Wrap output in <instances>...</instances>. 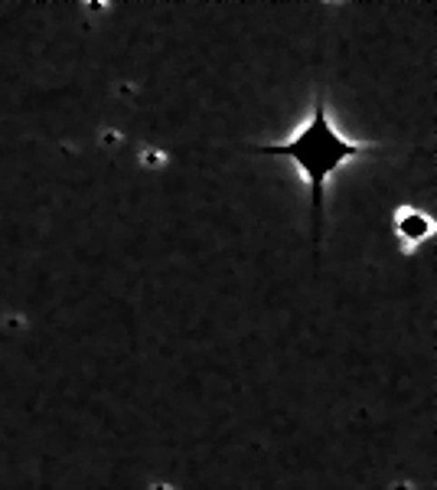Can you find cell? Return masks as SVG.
I'll use <instances>...</instances> for the list:
<instances>
[{
    "label": "cell",
    "instance_id": "7a4b0ae2",
    "mask_svg": "<svg viewBox=\"0 0 437 490\" xmlns=\"http://www.w3.org/2000/svg\"><path fill=\"white\" fill-rule=\"evenodd\" d=\"M434 232V220H431L428 212L422 210H412V206H402L395 216V236L405 242V249L412 245H422L424 239H431Z\"/></svg>",
    "mask_w": 437,
    "mask_h": 490
},
{
    "label": "cell",
    "instance_id": "6da1fadb",
    "mask_svg": "<svg viewBox=\"0 0 437 490\" xmlns=\"http://www.w3.org/2000/svg\"><path fill=\"white\" fill-rule=\"evenodd\" d=\"M379 144L373 141H349L343 131L330 124V112H326V98L316 95L314 112L297 131L294 138L281 141V144H261V154L287 157L300 171L304 183L310 190V210H314V239L320 242V216H324V190L330 173H336L346 161L359 154H369Z\"/></svg>",
    "mask_w": 437,
    "mask_h": 490
}]
</instances>
